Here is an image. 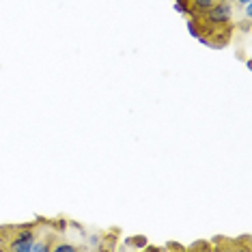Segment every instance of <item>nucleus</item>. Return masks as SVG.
<instances>
[{
	"label": "nucleus",
	"instance_id": "20e7f679",
	"mask_svg": "<svg viewBox=\"0 0 252 252\" xmlns=\"http://www.w3.org/2000/svg\"><path fill=\"white\" fill-rule=\"evenodd\" d=\"M214 2H218V0H192L190 13H192V11H196V13H198V11H207V9L211 7V4H214Z\"/></svg>",
	"mask_w": 252,
	"mask_h": 252
},
{
	"label": "nucleus",
	"instance_id": "f03ea898",
	"mask_svg": "<svg viewBox=\"0 0 252 252\" xmlns=\"http://www.w3.org/2000/svg\"><path fill=\"white\" fill-rule=\"evenodd\" d=\"M203 18H200V24H209L211 28H224L231 24L233 20V7L231 2H226V0H218V2H214L207 11H203Z\"/></svg>",
	"mask_w": 252,
	"mask_h": 252
},
{
	"label": "nucleus",
	"instance_id": "f257e3e1",
	"mask_svg": "<svg viewBox=\"0 0 252 252\" xmlns=\"http://www.w3.org/2000/svg\"><path fill=\"white\" fill-rule=\"evenodd\" d=\"M35 239H37V224L0 226V250L31 252Z\"/></svg>",
	"mask_w": 252,
	"mask_h": 252
},
{
	"label": "nucleus",
	"instance_id": "6e6552de",
	"mask_svg": "<svg viewBox=\"0 0 252 252\" xmlns=\"http://www.w3.org/2000/svg\"><path fill=\"white\" fill-rule=\"evenodd\" d=\"M226 2H237V0H226Z\"/></svg>",
	"mask_w": 252,
	"mask_h": 252
},
{
	"label": "nucleus",
	"instance_id": "39448f33",
	"mask_svg": "<svg viewBox=\"0 0 252 252\" xmlns=\"http://www.w3.org/2000/svg\"><path fill=\"white\" fill-rule=\"evenodd\" d=\"M129 244L136 246V248H145V246H147V237H145V235H136V237L129 239Z\"/></svg>",
	"mask_w": 252,
	"mask_h": 252
},
{
	"label": "nucleus",
	"instance_id": "0eeeda50",
	"mask_svg": "<svg viewBox=\"0 0 252 252\" xmlns=\"http://www.w3.org/2000/svg\"><path fill=\"white\" fill-rule=\"evenodd\" d=\"M237 2H239V4H250L252 0H237Z\"/></svg>",
	"mask_w": 252,
	"mask_h": 252
},
{
	"label": "nucleus",
	"instance_id": "7ed1b4c3",
	"mask_svg": "<svg viewBox=\"0 0 252 252\" xmlns=\"http://www.w3.org/2000/svg\"><path fill=\"white\" fill-rule=\"evenodd\" d=\"M80 250H82V246H73V244L63 242V244H54L50 252H80Z\"/></svg>",
	"mask_w": 252,
	"mask_h": 252
},
{
	"label": "nucleus",
	"instance_id": "423d86ee",
	"mask_svg": "<svg viewBox=\"0 0 252 252\" xmlns=\"http://www.w3.org/2000/svg\"><path fill=\"white\" fill-rule=\"evenodd\" d=\"M246 18H248V20L252 18V2H250V4H246Z\"/></svg>",
	"mask_w": 252,
	"mask_h": 252
}]
</instances>
